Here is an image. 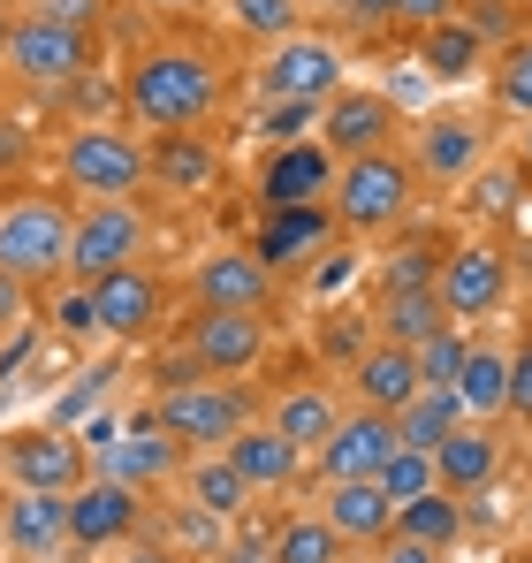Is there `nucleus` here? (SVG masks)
I'll list each match as a JSON object with an SVG mask.
<instances>
[{
	"label": "nucleus",
	"instance_id": "nucleus-11",
	"mask_svg": "<svg viewBox=\"0 0 532 563\" xmlns=\"http://www.w3.org/2000/svg\"><path fill=\"white\" fill-rule=\"evenodd\" d=\"M0 479L15 495H77L91 479V442L69 427H23L0 434Z\"/></svg>",
	"mask_w": 532,
	"mask_h": 563
},
{
	"label": "nucleus",
	"instance_id": "nucleus-26",
	"mask_svg": "<svg viewBox=\"0 0 532 563\" xmlns=\"http://www.w3.org/2000/svg\"><path fill=\"white\" fill-rule=\"evenodd\" d=\"M328 236H335V213H328V206H281V213H259L252 252H259L266 267L281 275V267L320 260V252H328Z\"/></svg>",
	"mask_w": 532,
	"mask_h": 563
},
{
	"label": "nucleus",
	"instance_id": "nucleus-56",
	"mask_svg": "<svg viewBox=\"0 0 532 563\" xmlns=\"http://www.w3.org/2000/svg\"><path fill=\"white\" fill-rule=\"evenodd\" d=\"M525 526H532V503H525Z\"/></svg>",
	"mask_w": 532,
	"mask_h": 563
},
{
	"label": "nucleus",
	"instance_id": "nucleus-19",
	"mask_svg": "<svg viewBox=\"0 0 532 563\" xmlns=\"http://www.w3.org/2000/svg\"><path fill=\"white\" fill-rule=\"evenodd\" d=\"M335 190V153L320 137H297V145H266L259 161V213H281V206H328Z\"/></svg>",
	"mask_w": 532,
	"mask_h": 563
},
{
	"label": "nucleus",
	"instance_id": "nucleus-49",
	"mask_svg": "<svg viewBox=\"0 0 532 563\" xmlns=\"http://www.w3.org/2000/svg\"><path fill=\"white\" fill-rule=\"evenodd\" d=\"M343 23H357V31H380V23H388V0H343Z\"/></svg>",
	"mask_w": 532,
	"mask_h": 563
},
{
	"label": "nucleus",
	"instance_id": "nucleus-10",
	"mask_svg": "<svg viewBox=\"0 0 532 563\" xmlns=\"http://www.w3.org/2000/svg\"><path fill=\"white\" fill-rule=\"evenodd\" d=\"M91 472L99 479H122V487H137V495H160V487H176L182 465H190V450L168 442L145 411L137 419H122V427H91Z\"/></svg>",
	"mask_w": 532,
	"mask_h": 563
},
{
	"label": "nucleus",
	"instance_id": "nucleus-35",
	"mask_svg": "<svg viewBox=\"0 0 532 563\" xmlns=\"http://www.w3.org/2000/svg\"><path fill=\"white\" fill-rule=\"evenodd\" d=\"M487 107L502 122H532V31L510 38L495 62H487Z\"/></svg>",
	"mask_w": 532,
	"mask_h": 563
},
{
	"label": "nucleus",
	"instance_id": "nucleus-12",
	"mask_svg": "<svg viewBox=\"0 0 532 563\" xmlns=\"http://www.w3.org/2000/svg\"><path fill=\"white\" fill-rule=\"evenodd\" d=\"M434 289H442V305H448L456 328H479V320H495V312L510 305V252H502L495 236H464V244L442 252Z\"/></svg>",
	"mask_w": 532,
	"mask_h": 563
},
{
	"label": "nucleus",
	"instance_id": "nucleus-25",
	"mask_svg": "<svg viewBox=\"0 0 532 563\" xmlns=\"http://www.w3.org/2000/svg\"><path fill=\"white\" fill-rule=\"evenodd\" d=\"M221 457L244 472V487H252V495H289V487L304 479V465H312V457H304L297 442H281L266 419H252V427H244V434H236Z\"/></svg>",
	"mask_w": 532,
	"mask_h": 563
},
{
	"label": "nucleus",
	"instance_id": "nucleus-23",
	"mask_svg": "<svg viewBox=\"0 0 532 563\" xmlns=\"http://www.w3.org/2000/svg\"><path fill=\"white\" fill-rule=\"evenodd\" d=\"M0 549L23 563H54L69 549V495H8L0 503Z\"/></svg>",
	"mask_w": 532,
	"mask_h": 563
},
{
	"label": "nucleus",
	"instance_id": "nucleus-17",
	"mask_svg": "<svg viewBox=\"0 0 532 563\" xmlns=\"http://www.w3.org/2000/svg\"><path fill=\"white\" fill-rule=\"evenodd\" d=\"M91 312H99L107 343H153L160 320H168V282L153 267H122V275L91 282Z\"/></svg>",
	"mask_w": 532,
	"mask_h": 563
},
{
	"label": "nucleus",
	"instance_id": "nucleus-37",
	"mask_svg": "<svg viewBox=\"0 0 532 563\" xmlns=\"http://www.w3.org/2000/svg\"><path fill=\"white\" fill-rule=\"evenodd\" d=\"M168 541L160 549H176L182 563H213L221 549H229V518H213V510H198V503H168Z\"/></svg>",
	"mask_w": 532,
	"mask_h": 563
},
{
	"label": "nucleus",
	"instance_id": "nucleus-2",
	"mask_svg": "<svg viewBox=\"0 0 532 563\" xmlns=\"http://www.w3.org/2000/svg\"><path fill=\"white\" fill-rule=\"evenodd\" d=\"M69 229H77V206L62 190H8L0 198V275L23 289L62 282L69 275Z\"/></svg>",
	"mask_w": 532,
	"mask_h": 563
},
{
	"label": "nucleus",
	"instance_id": "nucleus-50",
	"mask_svg": "<svg viewBox=\"0 0 532 563\" xmlns=\"http://www.w3.org/2000/svg\"><path fill=\"white\" fill-rule=\"evenodd\" d=\"M122 563H182V556H176V549H160V541H130Z\"/></svg>",
	"mask_w": 532,
	"mask_h": 563
},
{
	"label": "nucleus",
	"instance_id": "nucleus-8",
	"mask_svg": "<svg viewBox=\"0 0 532 563\" xmlns=\"http://www.w3.org/2000/svg\"><path fill=\"white\" fill-rule=\"evenodd\" d=\"M153 252V213L137 198H85L69 229V282H107L122 267H145Z\"/></svg>",
	"mask_w": 532,
	"mask_h": 563
},
{
	"label": "nucleus",
	"instance_id": "nucleus-43",
	"mask_svg": "<svg viewBox=\"0 0 532 563\" xmlns=\"http://www.w3.org/2000/svg\"><path fill=\"white\" fill-rule=\"evenodd\" d=\"M213 563H274V533L244 510V518H236V533H229V549H221Z\"/></svg>",
	"mask_w": 532,
	"mask_h": 563
},
{
	"label": "nucleus",
	"instance_id": "nucleus-20",
	"mask_svg": "<svg viewBox=\"0 0 532 563\" xmlns=\"http://www.w3.org/2000/svg\"><path fill=\"white\" fill-rule=\"evenodd\" d=\"M403 450V434H396V419L388 411H343V427L328 434V450L312 457V472H320V487L328 479H380V465Z\"/></svg>",
	"mask_w": 532,
	"mask_h": 563
},
{
	"label": "nucleus",
	"instance_id": "nucleus-27",
	"mask_svg": "<svg viewBox=\"0 0 532 563\" xmlns=\"http://www.w3.org/2000/svg\"><path fill=\"white\" fill-rule=\"evenodd\" d=\"M434 472H442L448 495H487V487H495V472H502V434H495V427H479V419H464L442 450H434Z\"/></svg>",
	"mask_w": 532,
	"mask_h": 563
},
{
	"label": "nucleus",
	"instance_id": "nucleus-24",
	"mask_svg": "<svg viewBox=\"0 0 532 563\" xmlns=\"http://www.w3.org/2000/svg\"><path fill=\"white\" fill-rule=\"evenodd\" d=\"M320 518L351 541V549H380L396 533V503L380 495V479H328L320 487Z\"/></svg>",
	"mask_w": 532,
	"mask_h": 563
},
{
	"label": "nucleus",
	"instance_id": "nucleus-14",
	"mask_svg": "<svg viewBox=\"0 0 532 563\" xmlns=\"http://www.w3.org/2000/svg\"><path fill=\"white\" fill-rule=\"evenodd\" d=\"M328 153H335V168L343 161H365V153H388V145H403V107L396 92H373V85H343V92L320 107V130H312Z\"/></svg>",
	"mask_w": 532,
	"mask_h": 563
},
{
	"label": "nucleus",
	"instance_id": "nucleus-51",
	"mask_svg": "<svg viewBox=\"0 0 532 563\" xmlns=\"http://www.w3.org/2000/svg\"><path fill=\"white\" fill-rule=\"evenodd\" d=\"M518 161H525V176H532V122H518Z\"/></svg>",
	"mask_w": 532,
	"mask_h": 563
},
{
	"label": "nucleus",
	"instance_id": "nucleus-40",
	"mask_svg": "<svg viewBox=\"0 0 532 563\" xmlns=\"http://www.w3.org/2000/svg\"><path fill=\"white\" fill-rule=\"evenodd\" d=\"M464 358H472V335L448 320L442 335H426V343H419V380H426V388H456Z\"/></svg>",
	"mask_w": 532,
	"mask_h": 563
},
{
	"label": "nucleus",
	"instance_id": "nucleus-4",
	"mask_svg": "<svg viewBox=\"0 0 532 563\" xmlns=\"http://www.w3.org/2000/svg\"><path fill=\"white\" fill-rule=\"evenodd\" d=\"M91 23H62V15H38L23 8L8 23V46H0V77L23 85V92H77L91 77Z\"/></svg>",
	"mask_w": 532,
	"mask_h": 563
},
{
	"label": "nucleus",
	"instance_id": "nucleus-32",
	"mask_svg": "<svg viewBox=\"0 0 532 563\" xmlns=\"http://www.w3.org/2000/svg\"><path fill=\"white\" fill-rule=\"evenodd\" d=\"M396 541H419V549H434V556H448V549L464 541V495H448V487H434V495L403 503V510H396Z\"/></svg>",
	"mask_w": 532,
	"mask_h": 563
},
{
	"label": "nucleus",
	"instance_id": "nucleus-57",
	"mask_svg": "<svg viewBox=\"0 0 532 563\" xmlns=\"http://www.w3.org/2000/svg\"><path fill=\"white\" fill-rule=\"evenodd\" d=\"M525 8H532V0H525Z\"/></svg>",
	"mask_w": 532,
	"mask_h": 563
},
{
	"label": "nucleus",
	"instance_id": "nucleus-41",
	"mask_svg": "<svg viewBox=\"0 0 532 563\" xmlns=\"http://www.w3.org/2000/svg\"><path fill=\"white\" fill-rule=\"evenodd\" d=\"M442 252L448 244H403V252H388V260H380V289H434Z\"/></svg>",
	"mask_w": 532,
	"mask_h": 563
},
{
	"label": "nucleus",
	"instance_id": "nucleus-30",
	"mask_svg": "<svg viewBox=\"0 0 532 563\" xmlns=\"http://www.w3.org/2000/svg\"><path fill=\"white\" fill-rule=\"evenodd\" d=\"M456 404H464V419H479V427L510 419V351H502V343H472V358H464V374H456Z\"/></svg>",
	"mask_w": 532,
	"mask_h": 563
},
{
	"label": "nucleus",
	"instance_id": "nucleus-1",
	"mask_svg": "<svg viewBox=\"0 0 532 563\" xmlns=\"http://www.w3.org/2000/svg\"><path fill=\"white\" fill-rule=\"evenodd\" d=\"M229 92H236V69L198 46V38H160V46H137L130 69H122V114L153 137L168 130H213L229 114Z\"/></svg>",
	"mask_w": 532,
	"mask_h": 563
},
{
	"label": "nucleus",
	"instance_id": "nucleus-3",
	"mask_svg": "<svg viewBox=\"0 0 532 563\" xmlns=\"http://www.w3.org/2000/svg\"><path fill=\"white\" fill-rule=\"evenodd\" d=\"M328 213H335L343 236H396V229L419 213V176H411L403 145L365 153V161H343V168H335V190H328Z\"/></svg>",
	"mask_w": 532,
	"mask_h": 563
},
{
	"label": "nucleus",
	"instance_id": "nucleus-39",
	"mask_svg": "<svg viewBox=\"0 0 532 563\" xmlns=\"http://www.w3.org/2000/svg\"><path fill=\"white\" fill-rule=\"evenodd\" d=\"M442 487V472H434V457L426 450H396L388 465H380V495L403 510V503H419V495H434Z\"/></svg>",
	"mask_w": 532,
	"mask_h": 563
},
{
	"label": "nucleus",
	"instance_id": "nucleus-31",
	"mask_svg": "<svg viewBox=\"0 0 532 563\" xmlns=\"http://www.w3.org/2000/svg\"><path fill=\"white\" fill-rule=\"evenodd\" d=\"M182 495H190L198 510H213V518H229V526H236V518H244V510L259 503V495L244 487V472L229 465L221 450H198V457L182 465Z\"/></svg>",
	"mask_w": 532,
	"mask_h": 563
},
{
	"label": "nucleus",
	"instance_id": "nucleus-13",
	"mask_svg": "<svg viewBox=\"0 0 532 563\" xmlns=\"http://www.w3.org/2000/svg\"><path fill=\"white\" fill-rule=\"evenodd\" d=\"M182 351L198 358V374L206 380H244L266 366V351H274V320L266 312H190L182 320Z\"/></svg>",
	"mask_w": 532,
	"mask_h": 563
},
{
	"label": "nucleus",
	"instance_id": "nucleus-15",
	"mask_svg": "<svg viewBox=\"0 0 532 563\" xmlns=\"http://www.w3.org/2000/svg\"><path fill=\"white\" fill-rule=\"evenodd\" d=\"M145 503H153V495H137V487H122V479H99V472H91L85 487L69 495V549H77V556L130 549V541H137V526H145Z\"/></svg>",
	"mask_w": 532,
	"mask_h": 563
},
{
	"label": "nucleus",
	"instance_id": "nucleus-38",
	"mask_svg": "<svg viewBox=\"0 0 532 563\" xmlns=\"http://www.w3.org/2000/svg\"><path fill=\"white\" fill-rule=\"evenodd\" d=\"M456 23H472L487 54H502L510 38H525V31H532V23H525V0H464V8H456Z\"/></svg>",
	"mask_w": 532,
	"mask_h": 563
},
{
	"label": "nucleus",
	"instance_id": "nucleus-33",
	"mask_svg": "<svg viewBox=\"0 0 532 563\" xmlns=\"http://www.w3.org/2000/svg\"><path fill=\"white\" fill-rule=\"evenodd\" d=\"M464 427V404H456V388H419L403 411H396V434H403V450H442L448 434Z\"/></svg>",
	"mask_w": 532,
	"mask_h": 563
},
{
	"label": "nucleus",
	"instance_id": "nucleus-47",
	"mask_svg": "<svg viewBox=\"0 0 532 563\" xmlns=\"http://www.w3.org/2000/svg\"><path fill=\"white\" fill-rule=\"evenodd\" d=\"M23 320H31V289L0 275V343H8V335H23Z\"/></svg>",
	"mask_w": 532,
	"mask_h": 563
},
{
	"label": "nucleus",
	"instance_id": "nucleus-29",
	"mask_svg": "<svg viewBox=\"0 0 532 563\" xmlns=\"http://www.w3.org/2000/svg\"><path fill=\"white\" fill-rule=\"evenodd\" d=\"M442 328H448L442 289H380V305H373V335H380V343L419 351V343L442 335Z\"/></svg>",
	"mask_w": 532,
	"mask_h": 563
},
{
	"label": "nucleus",
	"instance_id": "nucleus-18",
	"mask_svg": "<svg viewBox=\"0 0 532 563\" xmlns=\"http://www.w3.org/2000/svg\"><path fill=\"white\" fill-rule=\"evenodd\" d=\"M343 411H351L343 380H289V388H274V396H266L259 419L281 434V442H297L304 457H320V450H328V434L343 427Z\"/></svg>",
	"mask_w": 532,
	"mask_h": 563
},
{
	"label": "nucleus",
	"instance_id": "nucleus-53",
	"mask_svg": "<svg viewBox=\"0 0 532 563\" xmlns=\"http://www.w3.org/2000/svg\"><path fill=\"white\" fill-rule=\"evenodd\" d=\"M502 563H532V541H525V549H510V556H502Z\"/></svg>",
	"mask_w": 532,
	"mask_h": 563
},
{
	"label": "nucleus",
	"instance_id": "nucleus-7",
	"mask_svg": "<svg viewBox=\"0 0 532 563\" xmlns=\"http://www.w3.org/2000/svg\"><path fill=\"white\" fill-rule=\"evenodd\" d=\"M54 168H62V184L85 190V198H137V190L153 184V153L122 122H77L62 137V153H54Z\"/></svg>",
	"mask_w": 532,
	"mask_h": 563
},
{
	"label": "nucleus",
	"instance_id": "nucleus-28",
	"mask_svg": "<svg viewBox=\"0 0 532 563\" xmlns=\"http://www.w3.org/2000/svg\"><path fill=\"white\" fill-rule=\"evenodd\" d=\"M411 46H419V69H426L434 85H472V77H487V62H495V54L479 46V31L456 23V15L434 23V31H419Z\"/></svg>",
	"mask_w": 532,
	"mask_h": 563
},
{
	"label": "nucleus",
	"instance_id": "nucleus-5",
	"mask_svg": "<svg viewBox=\"0 0 532 563\" xmlns=\"http://www.w3.org/2000/svg\"><path fill=\"white\" fill-rule=\"evenodd\" d=\"M343 85H351V54H343L335 31H312V23H304L297 38L266 46L259 69H252L259 107H328Z\"/></svg>",
	"mask_w": 532,
	"mask_h": 563
},
{
	"label": "nucleus",
	"instance_id": "nucleus-46",
	"mask_svg": "<svg viewBox=\"0 0 532 563\" xmlns=\"http://www.w3.org/2000/svg\"><path fill=\"white\" fill-rule=\"evenodd\" d=\"M456 8H464V0H388V23H403V31L419 38V31H434V23H448Z\"/></svg>",
	"mask_w": 532,
	"mask_h": 563
},
{
	"label": "nucleus",
	"instance_id": "nucleus-34",
	"mask_svg": "<svg viewBox=\"0 0 532 563\" xmlns=\"http://www.w3.org/2000/svg\"><path fill=\"white\" fill-rule=\"evenodd\" d=\"M274 563H351V541L320 510H289L274 526Z\"/></svg>",
	"mask_w": 532,
	"mask_h": 563
},
{
	"label": "nucleus",
	"instance_id": "nucleus-9",
	"mask_svg": "<svg viewBox=\"0 0 532 563\" xmlns=\"http://www.w3.org/2000/svg\"><path fill=\"white\" fill-rule=\"evenodd\" d=\"M487 153H495V137H487V114H472V107H434L403 137V161H411L419 190H464L487 168Z\"/></svg>",
	"mask_w": 532,
	"mask_h": 563
},
{
	"label": "nucleus",
	"instance_id": "nucleus-45",
	"mask_svg": "<svg viewBox=\"0 0 532 563\" xmlns=\"http://www.w3.org/2000/svg\"><path fill=\"white\" fill-rule=\"evenodd\" d=\"M54 328L69 335V343H85V335H99V312H91V282H77L62 305H54Z\"/></svg>",
	"mask_w": 532,
	"mask_h": 563
},
{
	"label": "nucleus",
	"instance_id": "nucleus-21",
	"mask_svg": "<svg viewBox=\"0 0 532 563\" xmlns=\"http://www.w3.org/2000/svg\"><path fill=\"white\" fill-rule=\"evenodd\" d=\"M419 388H426V380H419V351L380 343V335H373V343L351 358V380H343V396H351L357 411H388V419H396Z\"/></svg>",
	"mask_w": 532,
	"mask_h": 563
},
{
	"label": "nucleus",
	"instance_id": "nucleus-54",
	"mask_svg": "<svg viewBox=\"0 0 532 563\" xmlns=\"http://www.w3.org/2000/svg\"><path fill=\"white\" fill-rule=\"evenodd\" d=\"M8 23H15V15H8V8H0V46H8Z\"/></svg>",
	"mask_w": 532,
	"mask_h": 563
},
{
	"label": "nucleus",
	"instance_id": "nucleus-48",
	"mask_svg": "<svg viewBox=\"0 0 532 563\" xmlns=\"http://www.w3.org/2000/svg\"><path fill=\"white\" fill-rule=\"evenodd\" d=\"M380 563H448V556H434V549H419V541H380Z\"/></svg>",
	"mask_w": 532,
	"mask_h": 563
},
{
	"label": "nucleus",
	"instance_id": "nucleus-16",
	"mask_svg": "<svg viewBox=\"0 0 532 563\" xmlns=\"http://www.w3.org/2000/svg\"><path fill=\"white\" fill-rule=\"evenodd\" d=\"M274 289H281V275L266 267L252 244H221V252H206V260L190 267V297H198L206 312H266Z\"/></svg>",
	"mask_w": 532,
	"mask_h": 563
},
{
	"label": "nucleus",
	"instance_id": "nucleus-42",
	"mask_svg": "<svg viewBox=\"0 0 532 563\" xmlns=\"http://www.w3.org/2000/svg\"><path fill=\"white\" fill-rule=\"evenodd\" d=\"M312 130H320V107H259V137H274V145H297Z\"/></svg>",
	"mask_w": 532,
	"mask_h": 563
},
{
	"label": "nucleus",
	"instance_id": "nucleus-55",
	"mask_svg": "<svg viewBox=\"0 0 532 563\" xmlns=\"http://www.w3.org/2000/svg\"><path fill=\"white\" fill-rule=\"evenodd\" d=\"M0 8H23V0H0Z\"/></svg>",
	"mask_w": 532,
	"mask_h": 563
},
{
	"label": "nucleus",
	"instance_id": "nucleus-22",
	"mask_svg": "<svg viewBox=\"0 0 532 563\" xmlns=\"http://www.w3.org/2000/svg\"><path fill=\"white\" fill-rule=\"evenodd\" d=\"M145 153H153V190H168V198H213L221 176H229V161L206 130H168Z\"/></svg>",
	"mask_w": 532,
	"mask_h": 563
},
{
	"label": "nucleus",
	"instance_id": "nucleus-44",
	"mask_svg": "<svg viewBox=\"0 0 532 563\" xmlns=\"http://www.w3.org/2000/svg\"><path fill=\"white\" fill-rule=\"evenodd\" d=\"M510 419L532 427V328L510 343Z\"/></svg>",
	"mask_w": 532,
	"mask_h": 563
},
{
	"label": "nucleus",
	"instance_id": "nucleus-6",
	"mask_svg": "<svg viewBox=\"0 0 532 563\" xmlns=\"http://www.w3.org/2000/svg\"><path fill=\"white\" fill-rule=\"evenodd\" d=\"M145 419L198 457V450H229V442L259 419V396H252L244 380H190V388H160V396L145 404Z\"/></svg>",
	"mask_w": 532,
	"mask_h": 563
},
{
	"label": "nucleus",
	"instance_id": "nucleus-36",
	"mask_svg": "<svg viewBox=\"0 0 532 563\" xmlns=\"http://www.w3.org/2000/svg\"><path fill=\"white\" fill-rule=\"evenodd\" d=\"M213 8H221V15H229V31H236V38H252L259 54L304 31V0H213Z\"/></svg>",
	"mask_w": 532,
	"mask_h": 563
},
{
	"label": "nucleus",
	"instance_id": "nucleus-52",
	"mask_svg": "<svg viewBox=\"0 0 532 563\" xmlns=\"http://www.w3.org/2000/svg\"><path fill=\"white\" fill-rule=\"evenodd\" d=\"M145 8H168V15H190V8H206V0H145Z\"/></svg>",
	"mask_w": 532,
	"mask_h": 563
}]
</instances>
